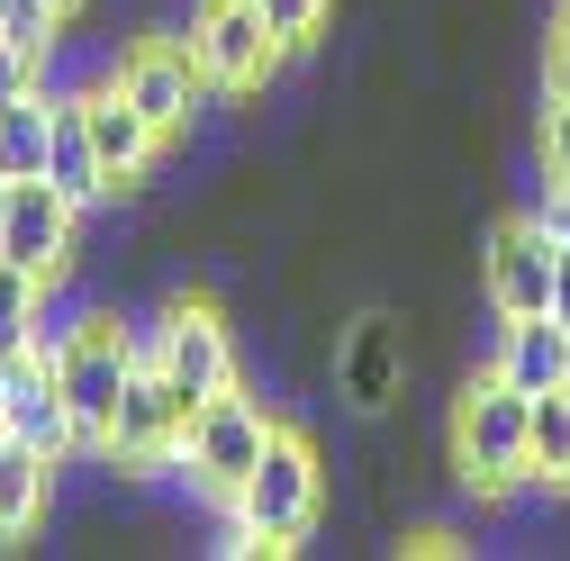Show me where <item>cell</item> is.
<instances>
[{"label":"cell","mask_w":570,"mask_h":561,"mask_svg":"<svg viewBox=\"0 0 570 561\" xmlns=\"http://www.w3.org/2000/svg\"><path fill=\"white\" fill-rule=\"evenodd\" d=\"M28 91H46V82H37V55L0 37V109H10V100H28Z\"/></svg>","instance_id":"22"},{"label":"cell","mask_w":570,"mask_h":561,"mask_svg":"<svg viewBox=\"0 0 570 561\" xmlns=\"http://www.w3.org/2000/svg\"><path fill=\"white\" fill-rule=\"evenodd\" d=\"M525 390L508 381V372H480V381H462V398H453V471H462V489H480V499H508V489L525 480Z\"/></svg>","instance_id":"2"},{"label":"cell","mask_w":570,"mask_h":561,"mask_svg":"<svg viewBox=\"0 0 570 561\" xmlns=\"http://www.w3.org/2000/svg\"><path fill=\"white\" fill-rule=\"evenodd\" d=\"M218 508L245 516L254 552H299V543L317 534V508H326V462H317V444L291 435V426H272L263 462L245 471V489H236V499H218Z\"/></svg>","instance_id":"1"},{"label":"cell","mask_w":570,"mask_h":561,"mask_svg":"<svg viewBox=\"0 0 570 561\" xmlns=\"http://www.w3.org/2000/svg\"><path fill=\"white\" fill-rule=\"evenodd\" d=\"M46 10H55V19H73V10H82V0H46Z\"/></svg>","instance_id":"27"},{"label":"cell","mask_w":570,"mask_h":561,"mask_svg":"<svg viewBox=\"0 0 570 561\" xmlns=\"http://www.w3.org/2000/svg\"><path fill=\"white\" fill-rule=\"evenodd\" d=\"M498 372H508L525 398L534 390H561L570 381V326L543 308V317H508V335H498Z\"/></svg>","instance_id":"15"},{"label":"cell","mask_w":570,"mask_h":561,"mask_svg":"<svg viewBox=\"0 0 570 561\" xmlns=\"http://www.w3.org/2000/svg\"><path fill=\"white\" fill-rule=\"evenodd\" d=\"M164 372L181 381L190 407H208L218 390H236V335L208 299H173L164 308Z\"/></svg>","instance_id":"9"},{"label":"cell","mask_w":570,"mask_h":561,"mask_svg":"<svg viewBox=\"0 0 570 561\" xmlns=\"http://www.w3.org/2000/svg\"><path fill=\"white\" fill-rule=\"evenodd\" d=\"M73 100H82V127H91V146H100V164H109V190H136L146 164L164 155V127L136 109L118 82H91V91H73Z\"/></svg>","instance_id":"11"},{"label":"cell","mask_w":570,"mask_h":561,"mask_svg":"<svg viewBox=\"0 0 570 561\" xmlns=\"http://www.w3.org/2000/svg\"><path fill=\"white\" fill-rule=\"evenodd\" d=\"M272 426H281V416H272L263 398H245V381L218 390V398L190 416V489H208V499H236L245 471H254L263 444H272Z\"/></svg>","instance_id":"4"},{"label":"cell","mask_w":570,"mask_h":561,"mask_svg":"<svg viewBox=\"0 0 570 561\" xmlns=\"http://www.w3.org/2000/svg\"><path fill=\"white\" fill-rule=\"evenodd\" d=\"M109 82L136 100V109H146L164 136H181L190 118H199V55H190V37H136L118 63H109Z\"/></svg>","instance_id":"8"},{"label":"cell","mask_w":570,"mask_h":561,"mask_svg":"<svg viewBox=\"0 0 570 561\" xmlns=\"http://www.w3.org/2000/svg\"><path fill=\"white\" fill-rule=\"evenodd\" d=\"M552 272H561V245L543 236V218H508L480 245V299L498 317H543L552 308Z\"/></svg>","instance_id":"7"},{"label":"cell","mask_w":570,"mask_h":561,"mask_svg":"<svg viewBox=\"0 0 570 561\" xmlns=\"http://www.w3.org/2000/svg\"><path fill=\"white\" fill-rule=\"evenodd\" d=\"M543 91H561V100H570V10L552 19V55H543Z\"/></svg>","instance_id":"23"},{"label":"cell","mask_w":570,"mask_h":561,"mask_svg":"<svg viewBox=\"0 0 570 561\" xmlns=\"http://www.w3.org/2000/svg\"><path fill=\"white\" fill-rule=\"evenodd\" d=\"M190 55L208 91H263L281 73V37L263 28L254 0H199L190 10Z\"/></svg>","instance_id":"5"},{"label":"cell","mask_w":570,"mask_h":561,"mask_svg":"<svg viewBox=\"0 0 570 561\" xmlns=\"http://www.w3.org/2000/svg\"><path fill=\"white\" fill-rule=\"evenodd\" d=\"M73 227H82V208L63 199L46 173L0 181V254L28 263L37 280H63V272H73Z\"/></svg>","instance_id":"6"},{"label":"cell","mask_w":570,"mask_h":561,"mask_svg":"<svg viewBox=\"0 0 570 561\" xmlns=\"http://www.w3.org/2000/svg\"><path fill=\"white\" fill-rule=\"evenodd\" d=\"M0 435H19V444H37V453H55V462L82 453V426H73V398H63L55 363H37V354L10 363V407H0Z\"/></svg>","instance_id":"10"},{"label":"cell","mask_w":570,"mask_h":561,"mask_svg":"<svg viewBox=\"0 0 570 561\" xmlns=\"http://www.w3.org/2000/svg\"><path fill=\"white\" fill-rule=\"evenodd\" d=\"M534 218H543V236H552V245H570V181H552V190H543Z\"/></svg>","instance_id":"24"},{"label":"cell","mask_w":570,"mask_h":561,"mask_svg":"<svg viewBox=\"0 0 570 561\" xmlns=\"http://www.w3.org/2000/svg\"><path fill=\"white\" fill-rule=\"evenodd\" d=\"M46 146H55V91H28L0 109V181L46 173Z\"/></svg>","instance_id":"17"},{"label":"cell","mask_w":570,"mask_h":561,"mask_svg":"<svg viewBox=\"0 0 570 561\" xmlns=\"http://www.w3.org/2000/svg\"><path fill=\"white\" fill-rule=\"evenodd\" d=\"M543 173L570 181V100L561 91H543Z\"/></svg>","instance_id":"21"},{"label":"cell","mask_w":570,"mask_h":561,"mask_svg":"<svg viewBox=\"0 0 570 561\" xmlns=\"http://www.w3.org/2000/svg\"><path fill=\"white\" fill-rule=\"evenodd\" d=\"M0 37H10V46H28V55H46V46L63 37V19L46 10V0H0Z\"/></svg>","instance_id":"20"},{"label":"cell","mask_w":570,"mask_h":561,"mask_svg":"<svg viewBox=\"0 0 570 561\" xmlns=\"http://www.w3.org/2000/svg\"><path fill=\"white\" fill-rule=\"evenodd\" d=\"M37 299H46V280H37L28 263H10V254H0V354H28Z\"/></svg>","instance_id":"18"},{"label":"cell","mask_w":570,"mask_h":561,"mask_svg":"<svg viewBox=\"0 0 570 561\" xmlns=\"http://www.w3.org/2000/svg\"><path fill=\"white\" fill-rule=\"evenodd\" d=\"M552 317L570 326V245H561V272H552Z\"/></svg>","instance_id":"25"},{"label":"cell","mask_w":570,"mask_h":561,"mask_svg":"<svg viewBox=\"0 0 570 561\" xmlns=\"http://www.w3.org/2000/svg\"><path fill=\"white\" fill-rule=\"evenodd\" d=\"M254 10H263V28L281 37V55H299V46H317V37H326L335 0H254Z\"/></svg>","instance_id":"19"},{"label":"cell","mask_w":570,"mask_h":561,"mask_svg":"<svg viewBox=\"0 0 570 561\" xmlns=\"http://www.w3.org/2000/svg\"><path fill=\"white\" fill-rule=\"evenodd\" d=\"M127 372H136V344H127V317H118V308H91V326L73 335V354L55 363L63 398H73V426H82V453H100V444H109Z\"/></svg>","instance_id":"3"},{"label":"cell","mask_w":570,"mask_h":561,"mask_svg":"<svg viewBox=\"0 0 570 561\" xmlns=\"http://www.w3.org/2000/svg\"><path fill=\"white\" fill-rule=\"evenodd\" d=\"M46 181L73 199V208H100V199H118L109 190V164H100V146H91V127H82V100L73 91H55V146H46Z\"/></svg>","instance_id":"13"},{"label":"cell","mask_w":570,"mask_h":561,"mask_svg":"<svg viewBox=\"0 0 570 561\" xmlns=\"http://www.w3.org/2000/svg\"><path fill=\"white\" fill-rule=\"evenodd\" d=\"M10 363H19V354H0V407H10Z\"/></svg>","instance_id":"26"},{"label":"cell","mask_w":570,"mask_h":561,"mask_svg":"<svg viewBox=\"0 0 570 561\" xmlns=\"http://www.w3.org/2000/svg\"><path fill=\"white\" fill-rule=\"evenodd\" d=\"M55 453H37V444H19V435H0V543H19V534H37L46 525V508H55Z\"/></svg>","instance_id":"14"},{"label":"cell","mask_w":570,"mask_h":561,"mask_svg":"<svg viewBox=\"0 0 570 561\" xmlns=\"http://www.w3.org/2000/svg\"><path fill=\"white\" fill-rule=\"evenodd\" d=\"M335 390L363 407V416H381L407 390V326L399 317H363V326L335 344Z\"/></svg>","instance_id":"12"},{"label":"cell","mask_w":570,"mask_h":561,"mask_svg":"<svg viewBox=\"0 0 570 561\" xmlns=\"http://www.w3.org/2000/svg\"><path fill=\"white\" fill-rule=\"evenodd\" d=\"M525 480L534 489H570V381L534 390V407H525Z\"/></svg>","instance_id":"16"}]
</instances>
